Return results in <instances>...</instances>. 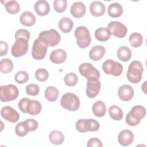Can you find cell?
<instances>
[{
    "label": "cell",
    "mask_w": 147,
    "mask_h": 147,
    "mask_svg": "<svg viewBox=\"0 0 147 147\" xmlns=\"http://www.w3.org/2000/svg\"><path fill=\"white\" fill-rule=\"evenodd\" d=\"M18 107L23 113H28L31 115L38 114L41 111V105L36 100H31L27 98H22L18 103Z\"/></svg>",
    "instance_id": "obj_1"
},
{
    "label": "cell",
    "mask_w": 147,
    "mask_h": 147,
    "mask_svg": "<svg viewBox=\"0 0 147 147\" xmlns=\"http://www.w3.org/2000/svg\"><path fill=\"white\" fill-rule=\"evenodd\" d=\"M143 72L144 68L141 63L139 61L134 60L129 64L126 76L130 82L136 84L141 81Z\"/></svg>",
    "instance_id": "obj_2"
},
{
    "label": "cell",
    "mask_w": 147,
    "mask_h": 147,
    "mask_svg": "<svg viewBox=\"0 0 147 147\" xmlns=\"http://www.w3.org/2000/svg\"><path fill=\"white\" fill-rule=\"evenodd\" d=\"M38 38L41 42L48 47H53L59 43L61 37L56 30L51 29L40 32L38 34Z\"/></svg>",
    "instance_id": "obj_3"
},
{
    "label": "cell",
    "mask_w": 147,
    "mask_h": 147,
    "mask_svg": "<svg viewBox=\"0 0 147 147\" xmlns=\"http://www.w3.org/2000/svg\"><path fill=\"white\" fill-rule=\"evenodd\" d=\"M61 106L65 109L74 111L78 110L80 106V100L75 94L68 92L64 94L60 100Z\"/></svg>",
    "instance_id": "obj_4"
},
{
    "label": "cell",
    "mask_w": 147,
    "mask_h": 147,
    "mask_svg": "<svg viewBox=\"0 0 147 147\" xmlns=\"http://www.w3.org/2000/svg\"><path fill=\"white\" fill-rule=\"evenodd\" d=\"M75 36L76 38V43L81 48H86L91 43V38L88 29L83 26H78L75 30Z\"/></svg>",
    "instance_id": "obj_5"
},
{
    "label": "cell",
    "mask_w": 147,
    "mask_h": 147,
    "mask_svg": "<svg viewBox=\"0 0 147 147\" xmlns=\"http://www.w3.org/2000/svg\"><path fill=\"white\" fill-rule=\"evenodd\" d=\"M19 95V90L14 84H7L0 87V99L3 102L15 100Z\"/></svg>",
    "instance_id": "obj_6"
},
{
    "label": "cell",
    "mask_w": 147,
    "mask_h": 147,
    "mask_svg": "<svg viewBox=\"0 0 147 147\" xmlns=\"http://www.w3.org/2000/svg\"><path fill=\"white\" fill-rule=\"evenodd\" d=\"M79 71L80 75L86 78L87 80H95L100 78L99 71L89 63L81 64L79 67Z\"/></svg>",
    "instance_id": "obj_7"
},
{
    "label": "cell",
    "mask_w": 147,
    "mask_h": 147,
    "mask_svg": "<svg viewBox=\"0 0 147 147\" xmlns=\"http://www.w3.org/2000/svg\"><path fill=\"white\" fill-rule=\"evenodd\" d=\"M103 71L107 75H112L118 76L123 72V66L118 62H116L111 59L106 60L102 64Z\"/></svg>",
    "instance_id": "obj_8"
},
{
    "label": "cell",
    "mask_w": 147,
    "mask_h": 147,
    "mask_svg": "<svg viewBox=\"0 0 147 147\" xmlns=\"http://www.w3.org/2000/svg\"><path fill=\"white\" fill-rule=\"evenodd\" d=\"M28 49V40L24 38H18L16 39L15 43L11 47V52L13 56L19 57L25 55Z\"/></svg>",
    "instance_id": "obj_9"
},
{
    "label": "cell",
    "mask_w": 147,
    "mask_h": 147,
    "mask_svg": "<svg viewBox=\"0 0 147 147\" xmlns=\"http://www.w3.org/2000/svg\"><path fill=\"white\" fill-rule=\"evenodd\" d=\"M110 34L118 38L124 37L127 32V27L119 21H111L108 25L107 28Z\"/></svg>",
    "instance_id": "obj_10"
},
{
    "label": "cell",
    "mask_w": 147,
    "mask_h": 147,
    "mask_svg": "<svg viewBox=\"0 0 147 147\" xmlns=\"http://www.w3.org/2000/svg\"><path fill=\"white\" fill-rule=\"evenodd\" d=\"M48 46L41 42L38 38L35 39L33 42L32 49V56L37 60H40L43 59L47 54Z\"/></svg>",
    "instance_id": "obj_11"
},
{
    "label": "cell",
    "mask_w": 147,
    "mask_h": 147,
    "mask_svg": "<svg viewBox=\"0 0 147 147\" xmlns=\"http://www.w3.org/2000/svg\"><path fill=\"white\" fill-rule=\"evenodd\" d=\"M1 115L5 120L13 123L17 122L20 118L18 113L13 107L9 106H4L1 109Z\"/></svg>",
    "instance_id": "obj_12"
},
{
    "label": "cell",
    "mask_w": 147,
    "mask_h": 147,
    "mask_svg": "<svg viewBox=\"0 0 147 147\" xmlns=\"http://www.w3.org/2000/svg\"><path fill=\"white\" fill-rule=\"evenodd\" d=\"M100 82L99 80H88L86 87V95L90 98H94L99 94L100 89Z\"/></svg>",
    "instance_id": "obj_13"
},
{
    "label": "cell",
    "mask_w": 147,
    "mask_h": 147,
    "mask_svg": "<svg viewBox=\"0 0 147 147\" xmlns=\"http://www.w3.org/2000/svg\"><path fill=\"white\" fill-rule=\"evenodd\" d=\"M118 95L122 100L129 101L134 96V90L130 86L124 84L118 88Z\"/></svg>",
    "instance_id": "obj_14"
},
{
    "label": "cell",
    "mask_w": 147,
    "mask_h": 147,
    "mask_svg": "<svg viewBox=\"0 0 147 147\" xmlns=\"http://www.w3.org/2000/svg\"><path fill=\"white\" fill-rule=\"evenodd\" d=\"M118 140L119 143L124 146L130 145L134 140V134L131 130H123L118 136Z\"/></svg>",
    "instance_id": "obj_15"
},
{
    "label": "cell",
    "mask_w": 147,
    "mask_h": 147,
    "mask_svg": "<svg viewBox=\"0 0 147 147\" xmlns=\"http://www.w3.org/2000/svg\"><path fill=\"white\" fill-rule=\"evenodd\" d=\"M70 11L71 14L73 17L79 18L85 14L86 7L83 3L81 2H76L72 5Z\"/></svg>",
    "instance_id": "obj_16"
},
{
    "label": "cell",
    "mask_w": 147,
    "mask_h": 147,
    "mask_svg": "<svg viewBox=\"0 0 147 147\" xmlns=\"http://www.w3.org/2000/svg\"><path fill=\"white\" fill-rule=\"evenodd\" d=\"M105 5L98 1H93L90 6V11L92 15L95 17H100L105 14Z\"/></svg>",
    "instance_id": "obj_17"
},
{
    "label": "cell",
    "mask_w": 147,
    "mask_h": 147,
    "mask_svg": "<svg viewBox=\"0 0 147 147\" xmlns=\"http://www.w3.org/2000/svg\"><path fill=\"white\" fill-rule=\"evenodd\" d=\"M34 10L40 16L47 15L50 10L49 3L45 0H39L34 4Z\"/></svg>",
    "instance_id": "obj_18"
},
{
    "label": "cell",
    "mask_w": 147,
    "mask_h": 147,
    "mask_svg": "<svg viewBox=\"0 0 147 147\" xmlns=\"http://www.w3.org/2000/svg\"><path fill=\"white\" fill-rule=\"evenodd\" d=\"M49 57L52 63L55 64H60L66 60L67 53L63 49H57L51 52Z\"/></svg>",
    "instance_id": "obj_19"
},
{
    "label": "cell",
    "mask_w": 147,
    "mask_h": 147,
    "mask_svg": "<svg viewBox=\"0 0 147 147\" xmlns=\"http://www.w3.org/2000/svg\"><path fill=\"white\" fill-rule=\"evenodd\" d=\"M105 54L104 47L98 45L93 47L89 52V57L93 61H98L101 59Z\"/></svg>",
    "instance_id": "obj_20"
},
{
    "label": "cell",
    "mask_w": 147,
    "mask_h": 147,
    "mask_svg": "<svg viewBox=\"0 0 147 147\" xmlns=\"http://www.w3.org/2000/svg\"><path fill=\"white\" fill-rule=\"evenodd\" d=\"M129 114L135 120L141 121L146 115V109L142 106L136 105L131 109Z\"/></svg>",
    "instance_id": "obj_21"
},
{
    "label": "cell",
    "mask_w": 147,
    "mask_h": 147,
    "mask_svg": "<svg viewBox=\"0 0 147 147\" xmlns=\"http://www.w3.org/2000/svg\"><path fill=\"white\" fill-rule=\"evenodd\" d=\"M21 24L26 26H31L36 22V17L34 14L28 11H24L20 17Z\"/></svg>",
    "instance_id": "obj_22"
},
{
    "label": "cell",
    "mask_w": 147,
    "mask_h": 147,
    "mask_svg": "<svg viewBox=\"0 0 147 147\" xmlns=\"http://www.w3.org/2000/svg\"><path fill=\"white\" fill-rule=\"evenodd\" d=\"M92 110L95 116L102 117L106 113V106L104 102L98 100L93 104Z\"/></svg>",
    "instance_id": "obj_23"
},
{
    "label": "cell",
    "mask_w": 147,
    "mask_h": 147,
    "mask_svg": "<svg viewBox=\"0 0 147 147\" xmlns=\"http://www.w3.org/2000/svg\"><path fill=\"white\" fill-rule=\"evenodd\" d=\"M107 11L110 17L113 18H118L122 15L123 13V9L122 6L119 3L114 2L109 6Z\"/></svg>",
    "instance_id": "obj_24"
},
{
    "label": "cell",
    "mask_w": 147,
    "mask_h": 147,
    "mask_svg": "<svg viewBox=\"0 0 147 147\" xmlns=\"http://www.w3.org/2000/svg\"><path fill=\"white\" fill-rule=\"evenodd\" d=\"M58 25L59 29L63 33H67L71 31L74 26V23L69 18L63 17L59 21Z\"/></svg>",
    "instance_id": "obj_25"
},
{
    "label": "cell",
    "mask_w": 147,
    "mask_h": 147,
    "mask_svg": "<svg viewBox=\"0 0 147 147\" xmlns=\"http://www.w3.org/2000/svg\"><path fill=\"white\" fill-rule=\"evenodd\" d=\"M117 56L122 61L127 62L131 57V50L126 46L121 47L117 51Z\"/></svg>",
    "instance_id": "obj_26"
},
{
    "label": "cell",
    "mask_w": 147,
    "mask_h": 147,
    "mask_svg": "<svg viewBox=\"0 0 147 147\" xmlns=\"http://www.w3.org/2000/svg\"><path fill=\"white\" fill-rule=\"evenodd\" d=\"M59 92L54 86H49L45 90V97L49 102H55L58 98Z\"/></svg>",
    "instance_id": "obj_27"
},
{
    "label": "cell",
    "mask_w": 147,
    "mask_h": 147,
    "mask_svg": "<svg viewBox=\"0 0 147 147\" xmlns=\"http://www.w3.org/2000/svg\"><path fill=\"white\" fill-rule=\"evenodd\" d=\"M110 36L108 29L105 28H99L95 31V37L99 41H106L110 38Z\"/></svg>",
    "instance_id": "obj_28"
},
{
    "label": "cell",
    "mask_w": 147,
    "mask_h": 147,
    "mask_svg": "<svg viewBox=\"0 0 147 147\" xmlns=\"http://www.w3.org/2000/svg\"><path fill=\"white\" fill-rule=\"evenodd\" d=\"M49 140L55 145H60L64 140V136L61 131L53 130L49 134Z\"/></svg>",
    "instance_id": "obj_29"
},
{
    "label": "cell",
    "mask_w": 147,
    "mask_h": 147,
    "mask_svg": "<svg viewBox=\"0 0 147 147\" xmlns=\"http://www.w3.org/2000/svg\"><path fill=\"white\" fill-rule=\"evenodd\" d=\"M4 5L6 11L11 14H16L19 12L20 9V4L15 0L5 1Z\"/></svg>",
    "instance_id": "obj_30"
},
{
    "label": "cell",
    "mask_w": 147,
    "mask_h": 147,
    "mask_svg": "<svg viewBox=\"0 0 147 147\" xmlns=\"http://www.w3.org/2000/svg\"><path fill=\"white\" fill-rule=\"evenodd\" d=\"M110 117L115 121H120L123 118L122 110L116 105H112L109 108Z\"/></svg>",
    "instance_id": "obj_31"
},
{
    "label": "cell",
    "mask_w": 147,
    "mask_h": 147,
    "mask_svg": "<svg viewBox=\"0 0 147 147\" xmlns=\"http://www.w3.org/2000/svg\"><path fill=\"white\" fill-rule=\"evenodd\" d=\"M13 63L12 61L8 59H2L0 61V70L1 72L4 74L10 72L13 69Z\"/></svg>",
    "instance_id": "obj_32"
},
{
    "label": "cell",
    "mask_w": 147,
    "mask_h": 147,
    "mask_svg": "<svg viewBox=\"0 0 147 147\" xmlns=\"http://www.w3.org/2000/svg\"><path fill=\"white\" fill-rule=\"evenodd\" d=\"M100 127L99 123L94 119H85L84 128L86 131H96Z\"/></svg>",
    "instance_id": "obj_33"
},
{
    "label": "cell",
    "mask_w": 147,
    "mask_h": 147,
    "mask_svg": "<svg viewBox=\"0 0 147 147\" xmlns=\"http://www.w3.org/2000/svg\"><path fill=\"white\" fill-rule=\"evenodd\" d=\"M143 37L139 33H133L129 36V42L130 45L134 48L140 47L142 44Z\"/></svg>",
    "instance_id": "obj_34"
},
{
    "label": "cell",
    "mask_w": 147,
    "mask_h": 147,
    "mask_svg": "<svg viewBox=\"0 0 147 147\" xmlns=\"http://www.w3.org/2000/svg\"><path fill=\"white\" fill-rule=\"evenodd\" d=\"M78 76L74 72H70L65 75L64 78L65 84L69 87L74 86L78 82Z\"/></svg>",
    "instance_id": "obj_35"
},
{
    "label": "cell",
    "mask_w": 147,
    "mask_h": 147,
    "mask_svg": "<svg viewBox=\"0 0 147 147\" xmlns=\"http://www.w3.org/2000/svg\"><path fill=\"white\" fill-rule=\"evenodd\" d=\"M55 10L57 13L64 12L67 7V0H55L53 1Z\"/></svg>",
    "instance_id": "obj_36"
},
{
    "label": "cell",
    "mask_w": 147,
    "mask_h": 147,
    "mask_svg": "<svg viewBox=\"0 0 147 147\" xmlns=\"http://www.w3.org/2000/svg\"><path fill=\"white\" fill-rule=\"evenodd\" d=\"M29 75L26 71H20L16 74L14 79L15 81L18 83L23 84L26 83L29 80Z\"/></svg>",
    "instance_id": "obj_37"
},
{
    "label": "cell",
    "mask_w": 147,
    "mask_h": 147,
    "mask_svg": "<svg viewBox=\"0 0 147 147\" xmlns=\"http://www.w3.org/2000/svg\"><path fill=\"white\" fill-rule=\"evenodd\" d=\"M35 77L40 82H45L49 78V73L44 68H39L35 72Z\"/></svg>",
    "instance_id": "obj_38"
},
{
    "label": "cell",
    "mask_w": 147,
    "mask_h": 147,
    "mask_svg": "<svg viewBox=\"0 0 147 147\" xmlns=\"http://www.w3.org/2000/svg\"><path fill=\"white\" fill-rule=\"evenodd\" d=\"M25 126L28 131L36 130L38 126V122L34 119H27L24 121Z\"/></svg>",
    "instance_id": "obj_39"
},
{
    "label": "cell",
    "mask_w": 147,
    "mask_h": 147,
    "mask_svg": "<svg viewBox=\"0 0 147 147\" xmlns=\"http://www.w3.org/2000/svg\"><path fill=\"white\" fill-rule=\"evenodd\" d=\"M15 132L19 137H24L29 133L25 126L24 122H21L17 124L15 127Z\"/></svg>",
    "instance_id": "obj_40"
},
{
    "label": "cell",
    "mask_w": 147,
    "mask_h": 147,
    "mask_svg": "<svg viewBox=\"0 0 147 147\" xmlns=\"http://www.w3.org/2000/svg\"><path fill=\"white\" fill-rule=\"evenodd\" d=\"M40 91L39 86L36 84H29L26 86V92L30 96H36Z\"/></svg>",
    "instance_id": "obj_41"
},
{
    "label": "cell",
    "mask_w": 147,
    "mask_h": 147,
    "mask_svg": "<svg viewBox=\"0 0 147 147\" xmlns=\"http://www.w3.org/2000/svg\"><path fill=\"white\" fill-rule=\"evenodd\" d=\"M30 33L28 30L24 29H20L17 30L15 33L14 37L16 39L18 38H24L29 41L30 38Z\"/></svg>",
    "instance_id": "obj_42"
},
{
    "label": "cell",
    "mask_w": 147,
    "mask_h": 147,
    "mask_svg": "<svg viewBox=\"0 0 147 147\" xmlns=\"http://www.w3.org/2000/svg\"><path fill=\"white\" fill-rule=\"evenodd\" d=\"M87 146L88 147H102L103 144L99 139L97 138H92L88 141Z\"/></svg>",
    "instance_id": "obj_43"
},
{
    "label": "cell",
    "mask_w": 147,
    "mask_h": 147,
    "mask_svg": "<svg viewBox=\"0 0 147 147\" xmlns=\"http://www.w3.org/2000/svg\"><path fill=\"white\" fill-rule=\"evenodd\" d=\"M84 121L85 119H80L78 120L75 123L76 130L80 133L87 132L84 128Z\"/></svg>",
    "instance_id": "obj_44"
},
{
    "label": "cell",
    "mask_w": 147,
    "mask_h": 147,
    "mask_svg": "<svg viewBox=\"0 0 147 147\" xmlns=\"http://www.w3.org/2000/svg\"><path fill=\"white\" fill-rule=\"evenodd\" d=\"M126 122L127 125H129V126H134L137 125L138 123H140V121H137L135 120L134 119H133L129 114V113L126 114Z\"/></svg>",
    "instance_id": "obj_45"
},
{
    "label": "cell",
    "mask_w": 147,
    "mask_h": 147,
    "mask_svg": "<svg viewBox=\"0 0 147 147\" xmlns=\"http://www.w3.org/2000/svg\"><path fill=\"white\" fill-rule=\"evenodd\" d=\"M7 49H8V46H7V42L3 41H1V49H0L1 56H3L7 54Z\"/></svg>",
    "instance_id": "obj_46"
}]
</instances>
